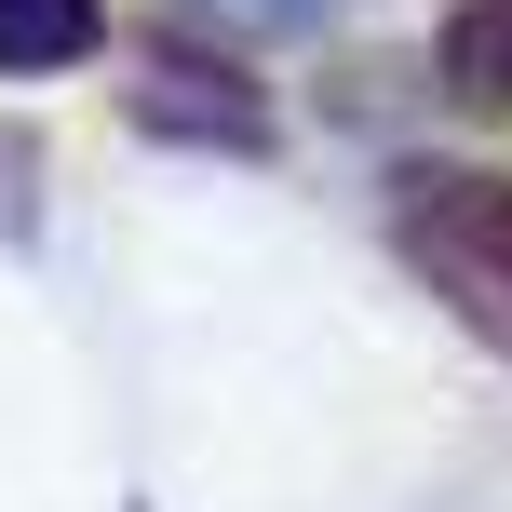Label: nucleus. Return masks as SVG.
<instances>
[{
    "mask_svg": "<svg viewBox=\"0 0 512 512\" xmlns=\"http://www.w3.org/2000/svg\"><path fill=\"white\" fill-rule=\"evenodd\" d=\"M391 230L432 270V297L486 351H512V176H486V162H405L391 176Z\"/></svg>",
    "mask_w": 512,
    "mask_h": 512,
    "instance_id": "1",
    "label": "nucleus"
},
{
    "mask_svg": "<svg viewBox=\"0 0 512 512\" xmlns=\"http://www.w3.org/2000/svg\"><path fill=\"white\" fill-rule=\"evenodd\" d=\"M445 81H459V95H512V0H459V27H445Z\"/></svg>",
    "mask_w": 512,
    "mask_h": 512,
    "instance_id": "3",
    "label": "nucleus"
},
{
    "mask_svg": "<svg viewBox=\"0 0 512 512\" xmlns=\"http://www.w3.org/2000/svg\"><path fill=\"white\" fill-rule=\"evenodd\" d=\"M203 14H243V27H324L337 0H203Z\"/></svg>",
    "mask_w": 512,
    "mask_h": 512,
    "instance_id": "4",
    "label": "nucleus"
},
{
    "mask_svg": "<svg viewBox=\"0 0 512 512\" xmlns=\"http://www.w3.org/2000/svg\"><path fill=\"white\" fill-rule=\"evenodd\" d=\"M95 54V0H0V81H41Z\"/></svg>",
    "mask_w": 512,
    "mask_h": 512,
    "instance_id": "2",
    "label": "nucleus"
}]
</instances>
